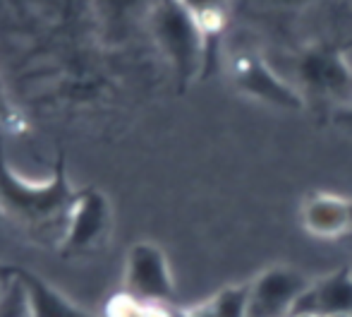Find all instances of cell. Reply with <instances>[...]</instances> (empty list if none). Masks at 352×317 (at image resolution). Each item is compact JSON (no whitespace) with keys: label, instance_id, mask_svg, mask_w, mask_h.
<instances>
[{"label":"cell","instance_id":"obj_14","mask_svg":"<svg viewBox=\"0 0 352 317\" xmlns=\"http://www.w3.org/2000/svg\"><path fill=\"white\" fill-rule=\"evenodd\" d=\"M338 123H343L345 127H350V130H352V111L343 113V116H338Z\"/></svg>","mask_w":352,"mask_h":317},{"label":"cell","instance_id":"obj_16","mask_svg":"<svg viewBox=\"0 0 352 317\" xmlns=\"http://www.w3.org/2000/svg\"><path fill=\"white\" fill-rule=\"evenodd\" d=\"M343 317H352V315H343Z\"/></svg>","mask_w":352,"mask_h":317},{"label":"cell","instance_id":"obj_4","mask_svg":"<svg viewBox=\"0 0 352 317\" xmlns=\"http://www.w3.org/2000/svg\"><path fill=\"white\" fill-rule=\"evenodd\" d=\"M309 289L307 279L295 269L276 267L250 286L247 317H290L292 305Z\"/></svg>","mask_w":352,"mask_h":317},{"label":"cell","instance_id":"obj_1","mask_svg":"<svg viewBox=\"0 0 352 317\" xmlns=\"http://www.w3.org/2000/svg\"><path fill=\"white\" fill-rule=\"evenodd\" d=\"M74 197L77 192L67 183L63 161L56 166V173L43 183L24 181L10 168L3 152V142H0V207L12 219L29 226H38V229L60 226V231L65 234Z\"/></svg>","mask_w":352,"mask_h":317},{"label":"cell","instance_id":"obj_3","mask_svg":"<svg viewBox=\"0 0 352 317\" xmlns=\"http://www.w3.org/2000/svg\"><path fill=\"white\" fill-rule=\"evenodd\" d=\"M127 296L140 303H161L173 296V279L168 260L161 247L151 243H137L127 255Z\"/></svg>","mask_w":352,"mask_h":317},{"label":"cell","instance_id":"obj_9","mask_svg":"<svg viewBox=\"0 0 352 317\" xmlns=\"http://www.w3.org/2000/svg\"><path fill=\"white\" fill-rule=\"evenodd\" d=\"M300 75L307 87L324 94H340L345 89H352V70L333 48H311L309 53H305L300 63Z\"/></svg>","mask_w":352,"mask_h":317},{"label":"cell","instance_id":"obj_8","mask_svg":"<svg viewBox=\"0 0 352 317\" xmlns=\"http://www.w3.org/2000/svg\"><path fill=\"white\" fill-rule=\"evenodd\" d=\"M235 75L237 84L261 101H269L280 108H292V111L302 108V99L280 77H276L271 68L256 56H242L235 65Z\"/></svg>","mask_w":352,"mask_h":317},{"label":"cell","instance_id":"obj_6","mask_svg":"<svg viewBox=\"0 0 352 317\" xmlns=\"http://www.w3.org/2000/svg\"><path fill=\"white\" fill-rule=\"evenodd\" d=\"M352 315V272L340 269L309 286L292 305L290 317Z\"/></svg>","mask_w":352,"mask_h":317},{"label":"cell","instance_id":"obj_2","mask_svg":"<svg viewBox=\"0 0 352 317\" xmlns=\"http://www.w3.org/2000/svg\"><path fill=\"white\" fill-rule=\"evenodd\" d=\"M146 24L180 84L199 75L211 58V43L199 17L182 0H153Z\"/></svg>","mask_w":352,"mask_h":317},{"label":"cell","instance_id":"obj_17","mask_svg":"<svg viewBox=\"0 0 352 317\" xmlns=\"http://www.w3.org/2000/svg\"><path fill=\"white\" fill-rule=\"evenodd\" d=\"M350 236H352V231H350Z\"/></svg>","mask_w":352,"mask_h":317},{"label":"cell","instance_id":"obj_15","mask_svg":"<svg viewBox=\"0 0 352 317\" xmlns=\"http://www.w3.org/2000/svg\"><path fill=\"white\" fill-rule=\"evenodd\" d=\"M259 3H266V5H292V3H300V0H259Z\"/></svg>","mask_w":352,"mask_h":317},{"label":"cell","instance_id":"obj_13","mask_svg":"<svg viewBox=\"0 0 352 317\" xmlns=\"http://www.w3.org/2000/svg\"><path fill=\"white\" fill-rule=\"evenodd\" d=\"M250 308V286L228 289L211 303L209 317H247Z\"/></svg>","mask_w":352,"mask_h":317},{"label":"cell","instance_id":"obj_7","mask_svg":"<svg viewBox=\"0 0 352 317\" xmlns=\"http://www.w3.org/2000/svg\"><path fill=\"white\" fill-rule=\"evenodd\" d=\"M153 0H94L98 32L106 43H122L148 22Z\"/></svg>","mask_w":352,"mask_h":317},{"label":"cell","instance_id":"obj_10","mask_svg":"<svg viewBox=\"0 0 352 317\" xmlns=\"http://www.w3.org/2000/svg\"><path fill=\"white\" fill-rule=\"evenodd\" d=\"M305 224L311 234L336 236L352 231V200L336 195H316L305 207Z\"/></svg>","mask_w":352,"mask_h":317},{"label":"cell","instance_id":"obj_12","mask_svg":"<svg viewBox=\"0 0 352 317\" xmlns=\"http://www.w3.org/2000/svg\"><path fill=\"white\" fill-rule=\"evenodd\" d=\"M0 317H32V300L22 276L0 286Z\"/></svg>","mask_w":352,"mask_h":317},{"label":"cell","instance_id":"obj_11","mask_svg":"<svg viewBox=\"0 0 352 317\" xmlns=\"http://www.w3.org/2000/svg\"><path fill=\"white\" fill-rule=\"evenodd\" d=\"M27 284L29 300H32V317H94L84 313L82 308L72 305L67 298H63L58 291L48 289L41 279L32 274H19Z\"/></svg>","mask_w":352,"mask_h":317},{"label":"cell","instance_id":"obj_5","mask_svg":"<svg viewBox=\"0 0 352 317\" xmlns=\"http://www.w3.org/2000/svg\"><path fill=\"white\" fill-rule=\"evenodd\" d=\"M108 226H111V207L106 195L96 187L79 190L67 216L63 245L70 250H87L101 241Z\"/></svg>","mask_w":352,"mask_h":317}]
</instances>
